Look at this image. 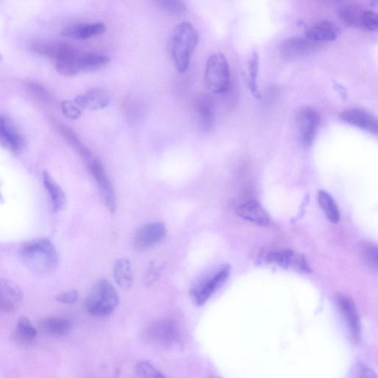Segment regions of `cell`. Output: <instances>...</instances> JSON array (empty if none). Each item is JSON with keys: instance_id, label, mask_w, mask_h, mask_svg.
I'll use <instances>...</instances> for the list:
<instances>
[{"instance_id": "cell-1", "label": "cell", "mask_w": 378, "mask_h": 378, "mask_svg": "<svg viewBox=\"0 0 378 378\" xmlns=\"http://www.w3.org/2000/svg\"><path fill=\"white\" fill-rule=\"evenodd\" d=\"M21 255L27 267L36 273H51L59 264L57 250L46 238L27 241L22 247Z\"/></svg>"}, {"instance_id": "cell-2", "label": "cell", "mask_w": 378, "mask_h": 378, "mask_svg": "<svg viewBox=\"0 0 378 378\" xmlns=\"http://www.w3.org/2000/svg\"><path fill=\"white\" fill-rule=\"evenodd\" d=\"M198 44V32L190 23L182 22L174 28L170 40V51L179 73H185L189 69L191 56Z\"/></svg>"}, {"instance_id": "cell-3", "label": "cell", "mask_w": 378, "mask_h": 378, "mask_svg": "<svg viewBox=\"0 0 378 378\" xmlns=\"http://www.w3.org/2000/svg\"><path fill=\"white\" fill-rule=\"evenodd\" d=\"M119 303L117 290L108 280L102 279L91 287L86 296L85 306L91 315L106 317L113 314Z\"/></svg>"}, {"instance_id": "cell-4", "label": "cell", "mask_w": 378, "mask_h": 378, "mask_svg": "<svg viewBox=\"0 0 378 378\" xmlns=\"http://www.w3.org/2000/svg\"><path fill=\"white\" fill-rule=\"evenodd\" d=\"M230 273L231 266L224 265L193 281L189 287V294L193 303L200 307L204 305L225 283Z\"/></svg>"}, {"instance_id": "cell-5", "label": "cell", "mask_w": 378, "mask_h": 378, "mask_svg": "<svg viewBox=\"0 0 378 378\" xmlns=\"http://www.w3.org/2000/svg\"><path fill=\"white\" fill-rule=\"evenodd\" d=\"M204 82L207 88L215 94H224L230 89L231 77L226 57L222 53L212 54L206 63Z\"/></svg>"}, {"instance_id": "cell-6", "label": "cell", "mask_w": 378, "mask_h": 378, "mask_svg": "<svg viewBox=\"0 0 378 378\" xmlns=\"http://www.w3.org/2000/svg\"><path fill=\"white\" fill-rule=\"evenodd\" d=\"M143 338L152 344L172 346L180 342V327L172 318L161 319L145 331Z\"/></svg>"}, {"instance_id": "cell-7", "label": "cell", "mask_w": 378, "mask_h": 378, "mask_svg": "<svg viewBox=\"0 0 378 378\" xmlns=\"http://www.w3.org/2000/svg\"><path fill=\"white\" fill-rule=\"evenodd\" d=\"M320 121L318 113L310 106L300 109L296 116V126L300 142L305 147L311 146L317 134Z\"/></svg>"}, {"instance_id": "cell-8", "label": "cell", "mask_w": 378, "mask_h": 378, "mask_svg": "<svg viewBox=\"0 0 378 378\" xmlns=\"http://www.w3.org/2000/svg\"><path fill=\"white\" fill-rule=\"evenodd\" d=\"M167 235L166 225L160 222H150L141 227L133 239V245L138 250H146L162 242Z\"/></svg>"}, {"instance_id": "cell-9", "label": "cell", "mask_w": 378, "mask_h": 378, "mask_svg": "<svg viewBox=\"0 0 378 378\" xmlns=\"http://www.w3.org/2000/svg\"><path fill=\"white\" fill-rule=\"evenodd\" d=\"M265 260L270 264L293 270L303 274H309L311 268L309 266L305 257L292 250L271 251L265 257Z\"/></svg>"}, {"instance_id": "cell-10", "label": "cell", "mask_w": 378, "mask_h": 378, "mask_svg": "<svg viewBox=\"0 0 378 378\" xmlns=\"http://www.w3.org/2000/svg\"><path fill=\"white\" fill-rule=\"evenodd\" d=\"M89 169L97 182V185H98L101 195L104 200L105 206L112 214H114L116 208H117V202H116L113 183L108 178L103 164L100 161L93 159L89 163Z\"/></svg>"}, {"instance_id": "cell-11", "label": "cell", "mask_w": 378, "mask_h": 378, "mask_svg": "<svg viewBox=\"0 0 378 378\" xmlns=\"http://www.w3.org/2000/svg\"><path fill=\"white\" fill-rule=\"evenodd\" d=\"M336 303L344 318L353 341L359 343L362 340V329L360 317L353 300L347 295L338 294L336 297Z\"/></svg>"}, {"instance_id": "cell-12", "label": "cell", "mask_w": 378, "mask_h": 378, "mask_svg": "<svg viewBox=\"0 0 378 378\" xmlns=\"http://www.w3.org/2000/svg\"><path fill=\"white\" fill-rule=\"evenodd\" d=\"M23 298L21 287L12 281L0 279V313L14 312L21 306Z\"/></svg>"}, {"instance_id": "cell-13", "label": "cell", "mask_w": 378, "mask_h": 378, "mask_svg": "<svg viewBox=\"0 0 378 378\" xmlns=\"http://www.w3.org/2000/svg\"><path fill=\"white\" fill-rule=\"evenodd\" d=\"M318 46L306 36L290 37L281 45V54L285 60H295L311 53Z\"/></svg>"}, {"instance_id": "cell-14", "label": "cell", "mask_w": 378, "mask_h": 378, "mask_svg": "<svg viewBox=\"0 0 378 378\" xmlns=\"http://www.w3.org/2000/svg\"><path fill=\"white\" fill-rule=\"evenodd\" d=\"M340 119L344 122L354 126V127L375 135L377 134L378 123L376 117L363 109H347L341 113Z\"/></svg>"}, {"instance_id": "cell-15", "label": "cell", "mask_w": 378, "mask_h": 378, "mask_svg": "<svg viewBox=\"0 0 378 378\" xmlns=\"http://www.w3.org/2000/svg\"><path fill=\"white\" fill-rule=\"evenodd\" d=\"M23 135L18 131L13 122L0 114V146L10 151L18 152L24 147Z\"/></svg>"}, {"instance_id": "cell-16", "label": "cell", "mask_w": 378, "mask_h": 378, "mask_svg": "<svg viewBox=\"0 0 378 378\" xmlns=\"http://www.w3.org/2000/svg\"><path fill=\"white\" fill-rule=\"evenodd\" d=\"M200 129L209 132L214 128L215 106L214 99L207 93L199 94L196 102Z\"/></svg>"}, {"instance_id": "cell-17", "label": "cell", "mask_w": 378, "mask_h": 378, "mask_svg": "<svg viewBox=\"0 0 378 378\" xmlns=\"http://www.w3.org/2000/svg\"><path fill=\"white\" fill-rule=\"evenodd\" d=\"M110 96L102 89L93 88L77 96L74 103L80 108L87 110H102L110 104Z\"/></svg>"}, {"instance_id": "cell-18", "label": "cell", "mask_w": 378, "mask_h": 378, "mask_svg": "<svg viewBox=\"0 0 378 378\" xmlns=\"http://www.w3.org/2000/svg\"><path fill=\"white\" fill-rule=\"evenodd\" d=\"M106 31V25L102 23L92 24L75 23L67 26L62 31V35L77 40H88L99 36Z\"/></svg>"}, {"instance_id": "cell-19", "label": "cell", "mask_w": 378, "mask_h": 378, "mask_svg": "<svg viewBox=\"0 0 378 378\" xmlns=\"http://www.w3.org/2000/svg\"><path fill=\"white\" fill-rule=\"evenodd\" d=\"M238 215L246 220L261 226L270 224V215L266 210L256 200H250L237 209Z\"/></svg>"}, {"instance_id": "cell-20", "label": "cell", "mask_w": 378, "mask_h": 378, "mask_svg": "<svg viewBox=\"0 0 378 378\" xmlns=\"http://www.w3.org/2000/svg\"><path fill=\"white\" fill-rule=\"evenodd\" d=\"M32 47L34 51L38 54L54 58L56 60L61 59L75 49V47L70 44L42 40H35Z\"/></svg>"}, {"instance_id": "cell-21", "label": "cell", "mask_w": 378, "mask_h": 378, "mask_svg": "<svg viewBox=\"0 0 378 378\" xmlns=\"http://www.w3.org/2000/svg\"><path fill=\"white\" fill-rule=\"evenodd\" d=\"M338 27L331 22L320 21L310 25L305 36L316 43L334 41L338 36Z\"/></svg>"}, {"instance_id": "cell-22", "label": "cell", "mask_w": 378, "mask_h": 378, "mask_svg": "<svg viewBox=\"0 0 378 378\" xmlns=\"http://www.w3.org/2000/svg\"><path fill=\"white\" fill-rule=\"evenodd\" d=\"M70 319L61 316H47L40 323V327L46 333L53 336L62 337L69 335L73 329Z\"/></svg>"}, {"instance_id": "cell-23", "label": "cell", "mask_w": 378, "mask_h": 378, "mask_svg": "<svg viewBox=\"0 0 378 378\" xmlns=\"http://www.w3.org/2000/svg\"><path fill=\"white\" fill-rule=\"evenodd\" d=\"M37 337L36 329L26 316L19 318L12 333L13 340L19 345L29 346L35 342Z\"/></svg>"}, {"instance_id": "cell-24", "label": "cell", "mask_w": 378, "mask_h": 378, "mask_svg": "<svg viewBox=\"0 0 378 378\" xmlns=\"http://www.w3.org/2000/svg\"><path fill=\"white\" fill-rule=\"evenodd\" d=\"M113 276L116 283L124 290L131 288L133 284V274L130 261L119 259L113 265Z\"/></svg>"}, {"instance_id": "cell-25", "label": "cell", "mask_w": 378, "mask_h": 378, "mask_svg": "<svg viewBox=\"0 0 378 378\" xmlns=\"http://www.w3.org/2000/svg\"><path fill=\"white\" fill-rule=\"evenodd\" d=\"M43 182L45 187L49 193L53 206L56 211H60L64 208L67 203L65 193L51 174L47 171L43 172Z\"/></svg>"}, {"instance_id": "cell-26", "label": "cell", "mask_w": 378, "mask_h": 378, "mask_svg": "<svg viewBox=\"0 0 378 378\" xmlns=\"http://www.w3.org/2000/svg\"><path fill=\"white\" fill-rule=\"evenodd\" d=\"M80 55L79 51H73L56 60V69L58 72L65 76H75L81 72Z\"/></svg>"}, {"instance_id": "cell-27", "label": "cell", "mask_w": 378, "mask_h": 378, "mask_svg": "<svg viewBox=\"0 0 378 378\" xmlns=\"http://www.w3.org/2000/svg\"><path fill=\"white\" fill-rule=\"evenodd\" d=\"M110 61L108 56L95 53H85L80 55L81 72H93L103 69Z\"/></svg>"}, {"instance_id": "cell-28", "label": "cell", "mask_w": 378, "mask_h": 378, "mask_svg": "<svg viewBox=\"0 0 378 378\" xmlns=\"http://www.w3.org/2000/svg\"><path fill=\"white\" fill-rule=\"evenodd\" d=\"M364 8L357 5H346L341 8L339 16L344 24L354 27H362Z\"/></svg>"}, {"instance_id": "cell-29", "label": "cell", "mask_w": 378, "mask_h": 378, "mask_svg": "<svg viewBox=\"0 0 378 378\" xmlns=\"http://www.w3.org/2000/svg\"><path fill=\"white\" fill-rule=\"evenodd\" d=\"M60 132L67 143L71 145L84 161L90 163L93 160L92 153L84 146L75 132L71 128L66 127V126H62Z\"/></svg>"}, {"instance_id": "cell-30", "label": "cell", "mask_w": 378, "mask_h": 378, "mask_svg": "<svg viewBox=\"0 0 378 378\" xmlns=\"http://www.w3.org/2000/svg\"><path fill=\"white\" fill-rule=\"evenodd\" d=\"M318 200L329 220L333 224H338L340 220V212L333 198L327 191H320Z\"/></svg>"}, {"instance_id": "cell-31", "label": "cell", "mask_w": 378, "mask_h": 378, "mask_svg": "<svg viewBox=\"0 0 378 378\" xmlns=\"http://www.w3.org/2000/svg\"><path fill=\"white\" fill-rule=\"evenodd\" d=\"M259 56L257 52L252 54L249 63V87L250 90L257 99H261V95L258 89L257 76L259 72Z\"/></svg>"}, {"instance_id": "cell-32", "label": "cell", "mask_w": 378, "mask_h": 378, "mask_svg": "<svg viewBox=\"0 0 378 378\" xmlns=\"http://www.w3.org/2000/svg\"><path fill=\"white\" fill-rule=\"evenodd\" d=\"M137 373L139 378H169L148 361H143L137 364Z\"/></svg>"}, {"instance_id": "cell-33", "label": "cell", "mask_w": 378, "mask_h": 378, "mask_svg": "<svg viewBox=\"0 0 378 378\" xmlns=\"http://www.w3.org/2000/svg\"><path fill=\"white\" fill-rule=\"evenodd\" d=\"M362 254L365 263L371 269H377V248L370 241L362 244Z\"/></svg>"}, {"instance_id": "cell-34", "label": "cell", "mask_w": 378, "mask_h": 378, "mask_svg": "<svg viewBox=\"0 0 378 378\" xmlns=\"http://www.w3.org/2000/svg\"><path fill=\"white\" fill-rule=\"evenodd\" d=\"M163 269V264L161 261L155 260L150 263L147 273L144 276L143 283L146 286H150L158 279L161 271Z\"/></svg>"}, {"instance_id": "cell-35", "label": "cell", "mask_w": 378, "mask_h": 378, "mask_svg": "<svg viewBox=\"0 0 378 378\" xmlns=\"http://www.w3.org/2000/svg\"><path fill=\"white\" fill-rule=\"evenodd\" d=\"M158 4L169 14L180 15L186 12L185 3L182 1H159Z\"/></svg>"}, {"instance_id": "cell-36", "label": "cell", "mask_w": 378, "mask_h": 378, "mask_svg": "<svg viewBox=\"0 0 378 378\" xmlns=\"http://www.w3.org/2000/svg\"><path fill=\"white\" fill-rule=\"evenodd\" d=\"M377 27V14L371 10L366 9L362 19V27L370 32H376Z\"/></svg>"}, {"instance_id": "cell-37", "label": "cell", "mask_w": 378, "mask_h": 378, "mask_svg": "<svg viewBox=\"0 0 378 378\" xmlns=\"http://www.w3.org/2000/svg\"><path fill=\"white\" fill-rule=\"evenodd\" d=\"M61 108L66 117L70 119L77 120L82 116V111L79 106L71 101H64L62 103Z\"/></svg>"}, {"instance_id": "cell-38", "label": "cell", "mask_w": 378, "mask_h": 378, "mask_svg": "<svg viewBox=\"0 0 378 378\" xmlns=\"http://www.w3.org/2000/svg\"><path fill=\"white\" fill-rule=\"evenodd\" d=\"M80 294L76 290H70L58 295L56 298V301L63 304L72 305L79 300Z\"/></svg>"}, {"instance_id": "cell-39", "label": "cell", "mask_w": 378, "mask_h": 378, "mask_svg": "<svg viewBox=\"0 0 378 378\" xmlns=\"http://www.w3.org/2000/svg\"><path fill=\"white\" fill-rule=\"evenodd\" d=\"M356 378H377L374 370L366 364H361L358 367Z\"/></svg>"}, {"instance_id": "cell-40", "label": "cell", "mask_w": 378, "mask_h": 378, "mask_svg": "<svg viewBox=\"0 0 378 378\" xmlns=\"http://www.w3.org/2000/svg\"><path fill=\"white\" fill-rule=\"evenodd\" d=\"M3 60V56L1 54H0V62H1Z\"/></svg>"}, {"instance_id": "cell-41", "label": "cell", "mask_w": 378, "mask_h": 378, "mask_svg": "<svg viewBox=\"0 0 378 378\" xmlns=\"http://www.w3.org/2000/svg\"><path fill=\"white\" fill-rule=\"evenodd\" d=\"M209 378H220V377H215V376H211V377H209Z\"/></svg>"}]
</instances>
